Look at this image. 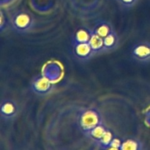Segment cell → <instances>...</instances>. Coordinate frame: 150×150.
Returning <instances> with one entry per match:
<instances>
[{
    "label": "cell",
    "instance_id": "cell-4",
    "mask_svg": "<svg viewBox=\"0 0 150 150\" xmlns=\"http://www.w3.org/2000/svg\"><path fill=\"white\" fill-rule=\"evenodd\" d=\"M54 89V85L49 79L42 75L34 77L31 82V89L36 95L45 96L51 93Z\"/></svg>",
    "mask_w": 150,
    "mask_h": 150
},
{
    "label": "cell",
    "instance_id": "cell-7",
    "mask_svg": "<svg viewBox=\"0 0 150 150\" xmlns=\"http://www.w3.org/2000/svg\"><path fill=\"white\" fill-rule=\"evenodd\" d=\"M120 44V38L115 30L111 32L108 36L104 38V53H109L114 51L119 48Z\"/></svg>",
    "mask_w": 150,
    "mask_h": 150
},
{
    "label": "cell",
    "instance_id": "cell-15",
    "mask_svg": "<svg viewBox=\"0 0 150 150\" xmlns=\"http://www.w3.org/2000/svg\"><path fill=\"white\" fill-rule=\"evenodd\" d=\"M0 31L1 32H3L7 27V19L4 17V15L3 13V11H1V19H0Z\"/></svg>",
    "mask_w": 150,
    "mask_h": 150
},
{
    "label": "cell",
    "instance_id": "cell-14",
    "mask_svg": "<svg viewBox=\"0 0 150 150\" xmlns=\"http://www.w3.org/2000/svg\"><path fill=\"white\" fill-rule=\"evenodd\" d=\"M117 1L125 8H130L136 4L138 0H117Z\"/></svg>",
    "mask_w": 150,
    "mask_h": 150
},
{
    "label": "cell",
    "instance_id": "cell-8",
    "mask_svg": "<svg viewBox=\"0 0 150 150\" xmlns=\"http://www.w3.org/2000/svg\"><path fill=\"white\" fill-rule=\"evenodd\" d=\"M92 30L94 33L98 35V36L105 38L114 29L110 22L105 20H100L95 23Z\"/></svg>",
    "mask_w": 150,
    "mask_h": 150
},
{
    "label": "cell",
    "instance_id": "cell-1",
    "mask_svg": "<svg viewBox=\"0 0 150 150\" xmlns=\"http://www.w3.org/2000/svg\"><path fill=\"white\" fill-rule=\"evenodd\" d=\"M9 23L14 32L24 35L33 30L35 26V19L29 12L19 10L11 16Z\"/></svg>",
    "mask_w": 150,
    "mask_h": 150
},
{
    "label": "cell",
    "instance_id": "cell-2",
    "mask_svg": "<svg viewBox=\"0 0 150 150\" xmlns=\"http://www.w3.org/2000/svg\"><path fill=\"white\" fill-rule=\"evenodd\" d=\"M102 122L101 114L95 108H86L79 114V127L85 134H87L90 130L99 125L103 124Z\"/></svg>",
    "mask_w": 150,
    "mask_h": 150
},
{
    "label": "cell",
    "instance_id": "cell-17",
    "mask_svg": "<svg viewBox=\"0 0 150 150\" xmlns=\"http://www.w3.org/2000/svg\"><path fill=\"white\" fill-rule=\"evenodd\" d=\"M107 150H120V149H119V148H114V147H111V146H109V147L107 149Z\"/></svg>",
    "mask_w": 150,
    "mask_h": 150
},
{
    "label": "cell",
    "instance_id": "cell-6",
    "mask_svg": "<svg viewBox=\"0 0 150 150\" xmlns=\"http://www.w3.org/2000/svg\"><path fill=\"white\" fill-rule=\"evenodd\" d=\"M73 54L75 58L81 62H86L95 56L89 43L73 44Z\"/></svg>",
    "mask_w": 150,
    "mask_h": 150
},
{
    "label": "cell",
    "instance_id": "cell-9",
    "mask_svg": "<svg viewBox=\"0 0 150 150\" xmlns=\"http://www.w3.org/2000/svg\"><path fill=\"white\" fill-rule=\"evenodd\" d=\"M92 30L86 27H81L76 30L72 43H88L91 39Z\"/></svg>",
    "mask_w": 150,
    "mask_h": 150
},
{
    "label": "cell",
    "instance_id": "cell-12",
    "mask_svg": "<svg viewBox=\"0 0 150 150\" xmlns=\"http://www.w3.org/2000/svg\"><path fill=\"white\" fill-rule=\"evenodd\" d=\"M120 150H142V144L136 139H127L122 143Z\"/></svg>",
    "mask_w": 150,
    "mask_h": 150
},
{
    "label": "cell",
    "instance_id": "cell-5",
    "mask_svg": "<svg viewBox=\"0 0 150 150\" xmlns=\"http://www.w3.org/2000/svg\"><path fill=\"white\" fill-rule=\"evenodd\" d=\"M18 105L17 103L11 99L3 100L0 105L1 119L5 122L13 121L18 114Z\"/></svg>",
    "mask_w": 150,
    "mask_h": 150
},
{
    "label": "cell",
    "instance_id": "cell-3",
    "mask_svg": "<svg viewBox=\"0 0 150 150\" xmlns=\"http://www.w3.org/2000/svg\"><path fill=\"white\" fill-rule=\"evenodd\" d=\"M130 57L135 62L139 64H149L150 42L142 41L135 44L130 51Z\"/></svg>",
    "mask_w": 150,
    "mask_h": 150
},
{
    "label": "cell",
    "instance_id": "cell-16",
    "mask_svg": "<svg viewBox=\"0 0 150 150\" xmlns=\"http://www.w3.org/2000/svg\"><path fill=\"white\" fill-rule=\"evenodd\" d=\"M122 142H121V141L120 140V139H113L112 142H111V144H110V146H111V147H114V148H119V149H120V147H121V145H122Z\"/></svg>",
    "mask_w": 150,
    "mask_h": 150
},
{
    "label": "cell",
    "instance_id": "cell-10",
    "mask_svg": "<svg viewBox=\"0 0 150 150\" xmlns=\"http://www.w3.org/2000/svg\"><path fill=\"white\" fill-rule=\"evenodd\" d=\"M91 48L93 50L95 55L98 54H103V47H104V38L98 36V35L92 32V37L89 42Z\"/></svg>",
    "mask_w": 150,
    "mask_h": 150
},
{
    "label": "cell",
    "instance_id": "cell-11",
    "mask_svg": "<svg viewBox=\"0 0 150 150\" xmlns=\"http://www.w3.org/2000/svg\"><path fill=\"white\" fill-rule=\"evenodd\" d=\"M107 130H108V129H107L103 125L101 124L99 125L98 126H97V127H95V128L92 129V130H90L86 135H87V136H89V138L93 139V140L98 142V141L103 137V136L105 134V133L107 131Z\"/></svg>",
    "mask_w": 150,
    "mask_h": 150
},
{
    "label": "cell",
    "instance_id": "cell-13",
    "mask_svg": "<svg viewBox=\"0 0 150 150\" xmlns=\"http://www.w3.org/2000/svg\"><path fill=\"white\" fill-rule=\"evenodd\" d=\"M113 139L114 138H113V135L111 132L109 130H107V131L103 136V137L97 142L100 145V146H101L103 149H107L110 146V144H111Z\"/></svg>",
    "mask_w": 150,
    "mask_h": 150
}]
</instances>
